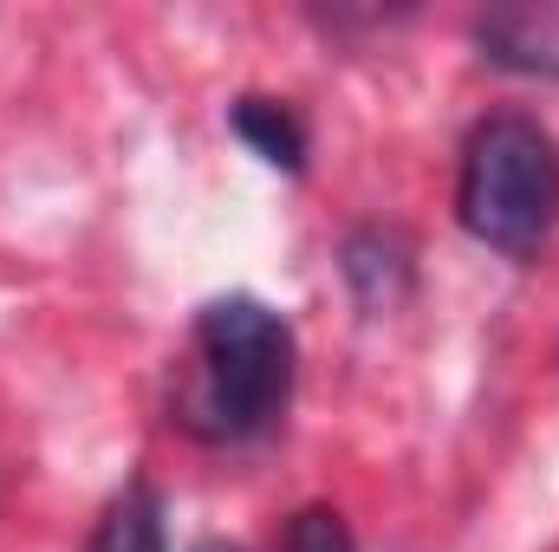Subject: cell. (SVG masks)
Wrapping results in <instances>:
<instances>
[{"label": "cell", "instance_id": "52a82bcc", "mask_svg": "<svg viewBox=\"0 0 559 552\" xmlns=\"http://www.w3.org/2000/svg\"><path fill=\"white\" fill-rule=\"evenodd\" d=\"M280 552H358V547H352V527H345L338 507H299V514L286 520Z\"/></svg>", "mask_w": 559, "mask_h": 552}, {"label": "cell", "instance_id": "6da1fadb", "mask_svg": "<svg viewBox=\"0 0 559 552\" xmlns=\"http://www.w3.org/2000/svg\"><path fill=\"white\" fill-rule=\"evenodd\" d=\"M195 384L182 397V422L209 442H248L261 429H274L286 397H293V325L280 319L274 305L228 292L209 299L195 312Z\"/></svg>", "mask_w": 559, "mask_h": 552}, {"label": "cell", "instance_id": "277c9868", "mask_svg": "<svg viewBox=\"0 0 559 552\" xmlns=\"http://www.w3.org/2000/svg\"><path fill=\"white\" fill-rule=\"evenodd\" d=\"M345 279L371 312H391L411 292V248L384 228H365V235L345 241Z\"/></svg>", "mask_w": 559, "mask_h": 552}, {"label": "cell", "instance_id": "3957f363", "mask_svg": "<svg viewBox=\"0 0 559 552\" xmlns=\"http://www.w3.org/2000/svg\"><path fill=\"white\" fill-rule=\"evenodd\" d=\"M475 39L508 72L559 79V0H540V7H488L475 20Z\"/></svg>", "mask_w": 559, "mask_h": 552}, {"label": "cell", "instance_id": "7a4b0ae2", "mask_svg": "<svg viewBox=\"0 0 559 552\" xmlns=\"http://www.w3.org/2000/svg\"><path fill=\"white\" fill-rule=\"evenodd\" d=\"M455 215L462 228L508 254L527 261L554 241L559 228V143L527 111H495L462 143V182H455Z\"/></svg>", "mask_w": 559, "mask_h": 552}, {"label": "cell", "instance_id": "5b68a950", "mask_svg": "<svg viewBox=\"0 0 559 552\" xmlns=\"http://www.w3.org/2000/svg\"><path fill=\"white\" fill-rule=\"evenodd\" d=\"M228 124H235V137L248 143L261 163H274V169H306V124L293 118V105L248 92V98H235Z\"/></svg>", "mask_w": 559, "mask_h": 552}, {"label": "cell", "instance_id": "ba28073f", "mask_svg": "<svg viewBox=\"0 0 559 552\" xmlns=\"http://www.w3.org/2000/svg\"><path fill=\"white\" fill-rule=\"evenodd\" d=\"M195 552H241V547H222V540H209V547H195Z\"/></svg>", "mask_w": 559, "mask_h": 552}, {"label": "cell", "instance_id": "8992f818", "mask_svg": "<svg viewBox=\"0 0 559 552\" xmlns=\"http://www.w3.org/2000/svg\"><path fill=\"white\" fill-rule=\"evenodd\" d=\"M92 552H163V501H156V488L131 481V488L98 514Z\"/></svg>", "mask_w": 559, "mask_h": 552}]
</instances>
